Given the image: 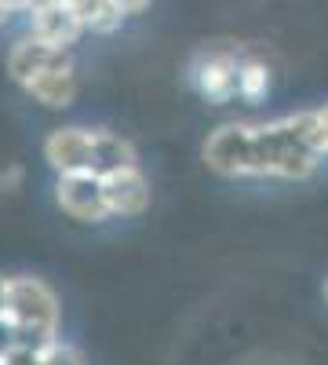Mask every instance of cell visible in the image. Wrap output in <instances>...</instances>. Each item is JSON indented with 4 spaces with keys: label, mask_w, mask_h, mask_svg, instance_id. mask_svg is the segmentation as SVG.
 I'll return each mask as SVG.
<instances>
[{
    "label": "cell",
    "mask_w": 328,
    "mask_h": 365,
    "mask_svg": "<svg viewBox=\"0 0 328 365\" xmlns=\"http://www.w3.org/2000/svg\"><path fill=\"white\" fill-rule=\"evenodd\" d=\"M204 165L226 179H288L300 182L328 158L317 110L285 113L266 125L230 120L204 139Z\"/></svg>",
    "instance_id": "1"
},
{
    "label": "cell",
    "mask_w": 328,
    "mask_h": 365,
    "mask_svg": "<svg viewBox=\"0 0 328 365\" xmlns=\"http://www.w3.org/2000/svg\"><path fill=\"white\" fill-rule=\"evenodd\" d=\"M4 318L11 322L18 344L29 351H48L58 344L55 336H58V322H63V307H58V296L51 292V285H44L41 278H29V274L8 278Z\"/></svg>",
    "instance_id": "2"
},
{
    "label": "cell",
    "mask_w": 328,
    "mask_h": 365,
    "mask_svg": "<svg viewBox=\"0 0 328 365\" xmlns=\"http://www.w3.org/2000/svg\"><path fill=\"white\" fill-rule=\"evenodd\" d=\"M245 58H248V48H233V44L201 48L190 63V81L197 88V96L208 99L212 106H230L233 99H241Z\"/></svg>",
    "instance_id": "3"
},
{
    "label": "cell",
    "mask_w": 328,
    "mask_h": 365,
    "mask_svg": "<svg viewBox=\"0 0 328 365\" xmlns=\"http://www.w3.org/2000/svg\"><path fill=\"white\" fill-rule=\"evenodd\" d=\"M55 201L77 223H106L110 205H106V187L102 175L95 172H77V175H58L55 182Z\"/></svg>",
    "instance_id": "4"
},
{
    "label": "cell",
    "mask_w": 328,
    "mask_h": 365,
    "mask_svg": "<svg viewBox=\"0 0 328 365\" xmlns=\"http://www.w3.org/2000/svg\"><path fill=\"white\" fill-rule=\"evenodd\" d=\"M44 161L51 165L55 175L92 172V165H95V128L66 125V128L48 132V139H44Z\"/></svg>",
    "instance_id": "5"
},
{
    "label": "cell",
    "mask_w": 328,
    "mask_h": 365,
    "mask_svg": "<svg viewBox=\"0 0 328 365\" xmlns=\"http://www.w3.org/2000/svg\"><path fill=\"white\" fill-rule=\"evenodd\" d=\"M102 187H106L110 216L135 220V216H142V212L150 208V179H146V172L139 165L102 175Z\"/></svg>",
    "instance_id": "6"
},
{
    "label": "cell",
    "mask_w": 328,
    "mask_h": 365,
    "mask_svg": "<svg viewBox=\"0 0 328 365\" xmlns=\"http://www.w3.org/2000/svg\"><path fill=\"white\" fill-rule=\"evenodd\" d=\"M63 58H70L66 48H55V44H48V41H41V37H33V34H26V37H18V41L11 44V51H8V77H11L18 88H26L33 77H41L44 70L58 66Z\"/></svg>",
    "instance_id": "7"
},
{
    "label": "cell",
    "mask_w": 328,
    "mask_h": 365,
    "mask_svg": "<svg viewBox=\"0 0 328 365\" xmlns=\"http://www.w3.org/2000/svg\"><path fill=\"white\" fill-rule=\"evenodd\" d=\"M29 34L55 44V48H66L77 44V37L84 34V26L73 11V0H63V4H48V8H33L29 11Z\"/></svg>",
    "instance_id": "8"
},
{
    "label": "cell",
    "mask_w": 328,
    "mask_h": 365,
    "mask_svg": "<svg viewBox=\"0 0 328 365\" xmlns=\"http://www.w3.org/2000/svg\"><path fill=\"white\" fill-rule=\"evenodd\" d=\"M77 66H73V58H63L58 66H51V70H44L41 77H33L26 84V96L33 99L37 106H44V110H66V106H73V99H77Z\"/></svg>",
    "instance_id": "9"
},
{
    "label": "cell",
    "mask_w": 328,
    "mask_h": 365,
    "mask_svg": "<svg viewBox=\"0 0 328 365\" xmlns=\"http://www.w3.org/2000/svg\"><path fill=\"white\" fill-rule=\"evenodd\" d=\"M132 165H139L135 146L110 128H95V165H92V172L110 175V172H121V168H132Z\"/></svg>",
    "instance_id": "10"
},
{
    "label": "cell",
    "mask_w": 328,
    "mask_h": 365,
    "mask_svg": "<svg viewBox=\"0 0 328 365\" xmlns=\"http://www.w3.org/2000/svg\"><path fill=\"white\" fill-rule=\"evenodd\" d=\"M73 11H77L80 26L92 29V34H113V29H121V22L128 19L113 0H73Z\"/></svg>",
    "instance_id": "11"
},
{
    "label": "cell",
    "mask_w": 328,
    "mask_h": 365,
    "mask_svg": "<svg viewBox=\"0 0 328 365\" xmlns=\"http://www.w3.org/2000/svg\"><path fill=\"white\" fill-rule=\"evenodd\" d=\"M270 81H274L270 66H266L255 51H248L245 66H241V99L245 103H259L263 96H270Z\"/></svg>",
    "instance_id": "12"
},
{
    "label": "cell",
    "mask_w": 328,
    "mask_h": 365,
    "mask_svg": "<svg viewBox=\"0 0 328 365\" xmlns=\"http://www.w3.org/2000/svg\"><path fill=\"white\" fill-rule=\"evenodd\" d=\"M117 8H121L125 15H139V11H146L150 8V0H113Z\"/></svg>",
    "instance_id": "13"
},
{
    "label": "cell",
    "mask_w": 328,
    "mask_h": 365,
    "mask_svg": "<svg viewBox=\"0 0 328 365\" xmlns=\"http://www.w3.org/2000/svg\"><path fill=\"white\" fill-rule=\"evenodd\" d=\"M22 179V168L15 165V168H8V175L4 172H0V187H15V182Z\"/></svg>",
    "instance_id": "14"
},
{
    "label": "cell",
    "mask_w": 328,
    "mask_h": 365,
    "mask_svg": "<svg viewBox=\"0 0 328 365\" xmlns=\"http://www.w3.org/2000/svg\"><path fill=\"white\" fill-rule=\"evenodd\" d=\"M317 120H321V135H324V150H328V103L317 110Z\"/></svg>",
    "instance_id": "15"
},
{
    "label": "cell",
    "mask_w": 328,
    "mask_h": 365,
    "mask_svg": "<svg viewBox=\"0 0 328 365\" xmlns=\"http://www.w3.org/2000/svg\"><path fill=\"white\" fill-rule=\"evenodd\" d=\"M8 311V278H0V318Z\"/></svg>",
    "instance_id": "16"
},
{
    "label": "cell",
    "mask_w": 328,
    "mask_h": 365,
    "mask_svg": "<svg viewBox=\"0 0 328 365\" xmlns=\"http://www.w3.org/2000/svg\"><path fill=\"white\" fill-rule=\"evenodd\" d=\"M11 11H15V8H8V4H4V0H0V26H8V19H11Z\"/></svg>",
    "instance_id": "17"
},
{
    "label": "cell",
    "mask_w": 328,
    "mask_h": 365,
    "mask_svg": "<svg viewBox=\"0 0 328 365\" xmlns=\"http://www.w3.org/2000/svg\"><path fill=\"white\" fill-rule=\"evenodd\" d=\"M321 292H324V303H328V278H324V289Z\"/></svg>",
    "instance_id": "18"
}]
</instances>
